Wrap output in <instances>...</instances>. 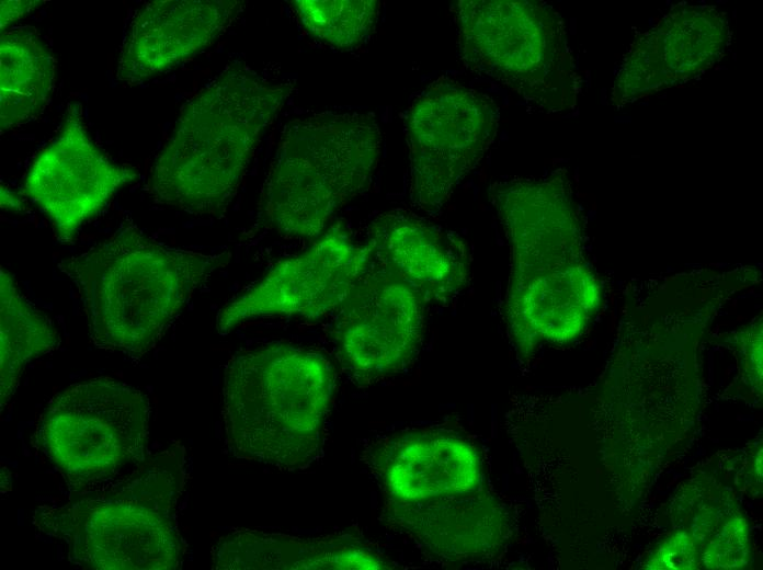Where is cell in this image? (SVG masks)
<instances>
[{
	"instance_id": "1",
	"label": "cell",
	"mask_w": 763,
	"mask_h": 570,
	"mask_svg": "<svg viewBox=\"0 0 763 570\" xmlns=\"http://www.w3.org/2000/svg\"><path fill=\"white\" fill-rule=\"evenodd\" d=\"M294 84L232 61L181 107L146 183L155 205L217 216L236 196Z\"/></svg>"
},
{
	"instance_id": "2",
	"label": "cell",
	"mask_w": 763,
	"mask_h": 570,
	"mask_svg": "<svg viewBox=\"0 0 763 570\" xmlns=\"http://www.w3.org/2000/svg\"><path fill=\"white\" fill-rule=\"evenodd\" d=\"M229 259V252L166 246L126 217L107 239L57 267L76 289L91 342L136 358L156 346L194 292Z\"/></svg>"
},
{
	"instance_id": "3",
	"label": "cell",
	"mask_w": 763,
	"mask_h": 570,
	"mask_svg": "<svg viewBox=\"0 0 763 570\" xmlns=\"http://www.w3.org/2000/svg\"><path fill=\"white\" fill-rule=\"evenodd\" d=\"M334 371L311 349L270 342L236 352L223 385L225 443L238 458L281 470L321 453Z\"/></svg>"
},
{
	"instance_id": "4",
	"label": "cell",
	"mask_w": 763,
	"mask_h": 570,
	"mask_svg": "<svg viewBox=\"0 0 763 570\" xmlns=\"http://www.w3.org/2000/svg\"><path fill=\"white\" fill-rule=\"evenodd\" d=\"M382 134L366 113H320L287 123L260 194V213L285 239L318 237L364 192L376 171Z\"/></svg>"
},
{
	"instance_id": "5",
	"label": "cell",
	"mask_w": 763,
	"mask_h": 570,
	"mask_svg": "<svg viewBox=\"0 0 763 570\" xmlns=\"http://www.w3.org/2000/svg\"><path fill=\"white\" fill-rule=\"evenodd\" d=\"M458 53L467 70L557 113L577 101L578 76L561 16L540 1L460 0Z\"/></svg>"
},
{
	"instance_id": "6",
	"label": "cell",
	"mask_w": 763,
	"mask_h": 570,
	"mask_svg": "<svg viewBox=\"0 0 763 570\" xmlns=\"http://www.w3.org/2000/svg\"><path fill=\"white\" fill-rule=\"evenodd\" d=\"M149 414L141 390L110 377L92 378L48 401L34 443L71 492L88 491L144 460Z\"/></svg>"
},
{
	"instance_id": "7",
	"label": "cell",
	"mask_w": 763,
	"mask_h": 570,
	"mask_svg": "<svg viewBox=\"0 0 763 570\" xmlns=\"http://www.w3.org/2000/svg\"><path fill=\"white\" fill-rule=\"evenodd\" d=\"M498 124L494 100L453 78L441 76L421 90L406 117L412 204L440 209L483 158Z\"/></svg>"
},
{
	"instance_id": "8",
	"label": "cell",
	"mask_w": 763,
	"mask_h": 570,
	"mask_svg": "<svg viewBox=\"0 0 763 570\" xmlns=\"http://www.w3.org/2000/svg\"><path fill=\"white\" fill-rule=\"evenodd\" d=\"M34 525L60 539L70 562L96 570H171L183 562L186 545L176 512L102 495L71 492L67 502L39 505Z\"/></svg>"
},
{
	"instance_id": "9",
	"label": "cell",
	"mask_w": 763,
	"mask_h": 570,
	"mask_svg": "<svg viewBox=\"0 0 763 570\" xmlns=\"http://www.w3.org/2000/svg\"><path fill=\"white\" fill-rule=\"evenodd\" d=\"M424 304L402 276L369 253L337 310L334 341L346 372L369 383L409 365L421 342Z\"/></svg>"
},
{
	"instance_id": "10",
	"label": "cell",
	"mask_w": 763,
	"mask_h": 570,
	"mask_svg": "<svg viewBox=\"0 0 763 570\" xmlns=\"http://www.w3.org/2000/svg\"><path fill=\"white\" fill-rule=\"evenodd\" d=\"M137 170L113 162L92 140L79 103H69L56 135L32 160L23 193L49 218L61 242L96 216Z\"/></svg>"
},
{
	"instance_id": "11",
	"label": "cell",
	"mask_w": 763,
	"mask_h": 570,
	"mask_svg": "<svg viewBox=\"0 0 763 570\" xmlns=\"http://www.w3.org/2000/svg\"><path fill=\"white\" fill-rule=\"evenodd\" d=\"M369 258L340 229L329 230L304 252L277 263L261 280L228 300L216 318L220 334L250 319H318L337 311Z\"/></svg>"
},
{
	"instance_id": "12",
	"label": "cell",
	"mask_w": 763,
	"mask_h": 570,
	"mask_svg": "<svg viewBox=\"0 0 763 570\" xmlns=\"http://www.w3.org/2000/svg\"><path fill=\"white\" fill-rule=\"evenodd\" d=\"M489 200L512 250L508 295L560 269L578 264L580 229L561 178L494 181Z\"/></svg>"
},
{
	"instance_id": "13",
	"label": "cell",
	"mask_w": 763,
	"mask_h": 570,
	"mask_svg": "<svg viewBox=\"0 0 763 570\" xmlns=\"http://www.w3.org/2000/svg\"><path fill=\"white\" fill-rule=\"evenodd\" d=\"M240 0H155L129 19L119 47L116 79L140 84L212 46L238 20Z\"/></svg>"
},
{
	"instance_id": "14",
	"label": "cell",
	"mask_w": 763,
	"mask_h": 570,
	"mask_svg": "<svg viewBox=\"0 0 763 570\" xmlns=\"http://www.w3.org/2000/svg\"><path fill=\"white\" fill-rule=\"evenodd\" d=\"M727 41V21L715 9L671 11L634 41L614 84V101L631 102L696 77L721 58Z\"/></svg>"
},
{
	"instance_id": "15",
	"label": "cell",
	"mask_w": 763,
	"mask_h": 570,
	"mask_svg": "<svg viewBox=\"0 0 763 570\" xmlns=\"http://www.w3.org/2000/svg\"><path fill=\"white\" fill-rule=\"evenodd\" d=\"M366 455L385 505L470 493L482 480L476 448L453 434L400 432L376 441Z\"/></svg>"
},
{
	"instance_id": "16",
	"label": "cell",
	"mask_w": 763,
	"mask_h": 570,
	"mask_svg": "<svg viewBox=\"0 0 763 570\" xmlns=\"http://www.w3.org/2000/svg\"><path fill=\"white\" fill-rule=\"evenodd\" d=\"M365 247L425 303L446 301L466 284L469 262L464 240L410 210L378 215L368 227Z\"/></svg>"
},
{
	"instance_id": "17",
	"label": "cell",
	"mask_w": 763,
	"mask_h": 570,
	"mask_svg": "<svg viewBox=\"0 0 763 570\" xmlns=\"http://www.w3.org/2000/svg\"><path fill=\"white\" fill-rule=\"evenodd\" d=\"M217 570L391 569L365 542L350 535L297 537L258 529H236L212 550Z\"/></svg>"
},
{
	"instance_id": "18",
	"label": "cell",
	"mask_w": 763,
	"mask_h": 570,
	"mask_svg": "<svg viewBox=\"0 0 763 570\" xmlns=\"http://www.w3.org/2000/svg\"><path fill=\"white\" fill-rule=\"evenodd\" d=\"M475 492L385 505L384 515L433 554L451 560L482 557L501 539L502 516L493 498Z\"/></svg>"
},
{
	"instance_id": "19",
	"label": "cell",
	"mask_w": 763,
	"mask_h": 570,
	"mask_svg": "<svg viewBox=\"0 0 763 570\" xmlns=\"http://www.w3.org/2000/svg\"><path fill=\"white\" fill-rule=\"evenodd\" d=\"M54 55L34 26H18L0 37L1 134L38 118L55 89Z\"/></svg>"
},
{
	"instance_id": "20",
	"label": "cell",
	"mask_w": 763,
	"mask_h": 570,
	"mask_svg": "<svg viewBox=\"0 0 763 570\" xmlns=\"http://www.w3.org/2000/svg\"><path fill=\"white\" fill-rule=\"evenodd\" d=\"M60 345L53 321L19 289L13 276L0 269V403L10 401L20 378L34 358Z\"/></svg>"
},
{
	"instance_id": "21",
	"label": "cell",
	"mask_w": 763,
	"mask_h": 570,
	"mask_svg": "<svg viewBox=\"0 0 763 570\" xmlns=\"http://www.w3.org/2000/svg\"><path fill=\"white\" fill-rule=\"evenodd\" d=\"M184 477V448L174 443L140 461L130 474L91 490L128 503L176 512Z\"/></svg>"
},
{
	"instance_id": "22",
	"label": "cell",
	"mask_w": 763,
	"mask_h": 570,
	"mask_svg": "<svg viewBox=\"0 0 763 570\" xmlns=\"http://www.w3.org/2000/svg\"><path fill=\"white\" fill-rule=\"evenodd\" d=\"M294 11L309 34L337 48H354L373 33L377 0H299Z\"/></svg>"
},
{
	"instance_id": "23",
	"label": "cell",
	"mask_w": 763,
	"mask_h": 570,
	"mask_svg": "<svg viewBox=\"0 0 763 570\" xmlns=\"http://www.w3.org/2000/svg\"><path fill=\"white\" fill-rule=\"evenodd\" d=\"M699 548L701 562L706 568L734 569L743 567L749 559V527L740 515L729 516Z\"/></svg>"
},
{
	"instance_id": "24",
	"label": "cell",
	"mask_w": 763,
	"mask_h": 570,
	"mask_svg": "<svg viewBox=\"0 0 763 570\" xmlns=\"http://www.w3.org/2000/svg\"><path fill=\"white\" fill-rule=\"evenodd\" d=\"M699 563L701 557L693 537L685 531H677L654 549L645 568L691 570L698 568Z\"/></svg>"
},
{
	"instance_id": "25",
	"label": "cell",
	"mask_w": 763,
	"mask_h": 570,
	"mask_svg": "<svg viewBox=\"0 0 763 570\" xmlns=\"http://www.w3.org/2000/svg\"><path fill=\"white\" fill-rule=\"evenodd\" d=\"M43 1H31V0H23V1H8V0H2L1 1V20H0V29L1 32L3 33L10 24L13 22L20 20L24 15H26L30 11L33 9L37 8L41 5Z\"/></svg>"
},
{
	"instance_id": "26",
	"label": "cell",
	"mask_w": 763,
	"mask_h": 570,
	"mask_svg": "<svg viewBox=\"0 0 763 570\" xmlns=\"http://www.w3.org/2000/svg\"><path fill=\"white\" fill-rule=\"evenodd\" d=\"M0 202L1 207L4 209L23 210L24 204L21 196L3 187V185H1L0 190Z\"/></svg>"
}]
</instances>
